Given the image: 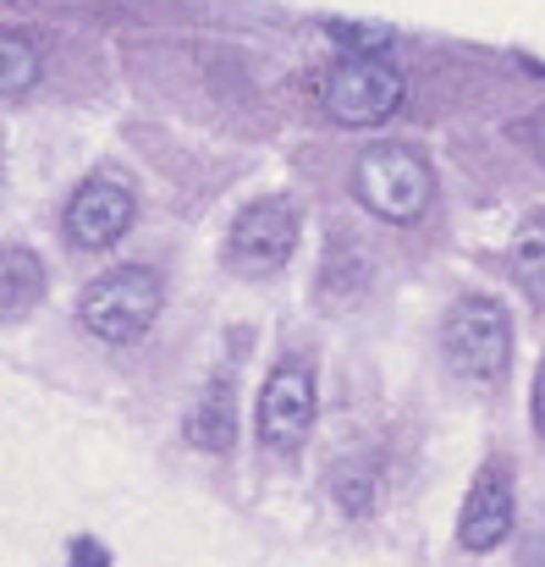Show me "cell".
Masks as SVG:
<instances>
[{
    "label": "cell",
    "mask_w": 545,
    "mask_h": 567,
    "mask_svg": "<svg viewBox=\"0 0 545 567\" xmlns=\"http://www.w3.org/2000/svg\"><path fill=\"white\" fill-rule=\"evenodd\" d=\"M441 359L446 370L474 385V391H491L507 380V364H513V320L507 309L491 298V292H469L446 309L441 320Z\"/></svg>",
    "instance_id": "6da1fadb"
},
{
    "label": "cell",
    "mask_w": 545,
    "mask_h": 567,
    "mask_svg": "<svg viewBox=\"0 0 545 567\" xmlns=\"http://www.w3.org/2000/svg\"><path fill=\"white\" fill-rule=\"evenodd\" d=\"M161 303H166V287H161V276L150 265H116L111 276L83 287L78 320H83L89 337H100L111 348H127V342H138L155 326Z\"/></svg>",
    "instance_id": "7a4b0ae2"
},
{
    "label": "cell",
    "mask_w": 545,
    "mask_h": 567,
    "mask_svg": "<svg viewBox=\"0 0 545 567\" xmlns=\"http://www.w3.org/2000/svg\"><path fill=\"white\" fill-rule=\"evenodd\" d=\"M353 198H359L369 215H380L391 226H408V220H419L430 209L435 172L408 144H369L359 161H353Z\"/></svg>",
    "instance_id": "3957f363"
},
{
    "label": "cell",
    "mask_w": 545,
    "mask_h": 567,
    "mask_svg": "<svg viewBox=\"0 0 545 567\" xmlns=\"http://www.w3.org/2000/svg\"><path fill=\"white\" fill-rule=\"evenodd\" d=\"M298 226H304V209L292 198H254V204H243L232 231H226V265L248 270V276L281 270L292 259V248H298Z\"/></svg>",
    "instance_id": "277c9868"
},
{
    "label": "cell",
    "mask_w": 545,
    "mask_h": 567,
    "mask_svg": "<svg viewBox=\"0 0 545 567\" xmlns=\"http://www.w3.org/2000/svg\"><path fill=\"white\" fill-rule=\"evenodd\" d=\"M133 215H138L133 177H127V172H116V166H100L94 177H83V183H78V193L66 198L61 226H66L72 248L100 254V248H111V243H116V237L133 226Z\"/></svg>",
    "instance_id": "5b68a950"
},
{
    "label": "cell",
    "mask_w": 545,
    "mask_h": 567,
    "mask_svg": "<svg viewBox=\"0 0 545 567\" xmlns=\"http://www.w3.org/2000/svg\"><path fill=\"white\" fill-rule=\"evenodd\" d=\"M402 72L385 55H342L326 78V111L342 127H374L402 105Z\"/></svg>",
    "instance_id": "8992f818"
},
{
    "label": "cell",
    "mask_w": 545,
    "mask_h": 567,
    "mask_svg": "<svg viewBox=\"0 0 545 567\" xmlns=\"http://www.w3.org/2000/svg\"><path fill=\"white\" fill-rule=\"evenodd\" d=\"M315 370L309 359H281L259 385V441L270 452H298L315 430Z\"/></svg>",
    "instance_id": "52a82bcc"
},
{
    "label": "cell",
    "mask_w": 545,
    "mask_h": 567,
    "mask_svg": "<svg viewBox=\"0 0 545 567\" xmlns=\"http://www.w3.org/2000/svg\"><path fill=\"white\" fill-rule=\"evenodd\" d=\"M513 518H518V502H513V474L502 463H485L463 496V513H457V546L463 551H496L507 535H513Z\"/></svg>",
    "instance_id": "ba28073f"
},
{
    "label": "cell",
    "mask_w": 545,
    "mask_h": 567,
    "mask_svg": "<svg viewBox=\"0 0 545 567\" xmlns=\"http://www.w3.org/2000/svg\"><path fill=\"white\" fill-rule=\"evenodd\" d=\"M182 435H187L198 452H232V446H237V391H232V375H226V370L209 375V385L193 396Z\"/></svg>",
    "instance_id": "9c48e42d"
},
{
    "label": "cell",
    "mask_w": 545,
    "mask_h": 567,
    "mask_svg": "<svg viewBox=\"0 0 545 567\" xmlns=\"http://www.w3.org/2000/svg\"><path fill=\"white\" fill-rule=\"evenodd\" d=\"M44 303V265L33 248H0V326L28 320Z\"/></svg>",
    "instance_id": "30bf717a"
},
{
    "label": "cell",
    "mask_w": 545,
    "mask_h": 567,
    "mask_svg": "<svg viewBox=\"0 0 545 567\" xmlns=\"http://www.w3.org/2000/svg\"><path fill=\"white\" fill-rule=\"evenodd\" d=\"M513 276L535 303H545V209H529L513 237Z\"/></svg>",
    "instance_id": "8fae6325"
},
{
    "label": "cell",
    "mask_w": 545,
    "mask_h": 567,
    "mask_svg": "<svg viewBox=\"0 0 545 567\" xmlns=\"http://www.w3.org/2000/svg\"><path fill=\"white\" fill-rule=\"evenodd\" d=\"M39 72H44L39 44L22 39V33H0V94H6V100H11V94H28V89L39 83Z\"/></svg>",
    "instance_id": "7c38bea8"
},
{
    "label": "cell",
    "mask_w": 545,
    "mask_h": 567,
    "mask_svg": "<svg viewBox=\"0 0 545 567\" xmlns=\"http://www.w3.org/2000/svg\"><path fill=\"white\" fill-rule=\"evenodd\" d=\"M337 496H342L348 513H363L369 496H374V485H369V480H353V474H337Z\"/></svg>",
    "instance_id": "4fadbf2b"
},
{
    "label": "cell",
    "mask_w": 545,
    "mask_h": 567,
    "mask_svg": "<svg viewBox=\"0 0 545 567\" xmlns=\"http://www.w3.org/2000/svg\"><path fill=\"white\" fill-rule=\"evenodd\" d=\"M331 33L348 39V44H363V55H374V50L385 44V28H348V22H331Z\"/></svg>",
    "instance_id": "5bb4252c"
},
{
    "label": "cell",
    "mask_w": 545,
    "mask_h": 567,
    "mask_svg": "<svg viewBox=\"0 0 545 567\" xmlns=\"http://www.w3.org/2000/svg\"><path fill=\"white\" fill-rule=\"evenodd\" d=\"M72 567H111V557L100 551V540H72Z\"/></svg>",
    "instance_id": "9a60e30c"
},
{
    "label": "cell",
    "mask_w": 545,
    "mask_h": 567,
    "mask_svg": "<svg viewBox=\"0 0 545 567\" xmlns=\"http://www.w3.org/2000/svg\"><path fill=\"white\" fill-rule=\"evenodd\" d=\"M529 413H535V435L545 441V359H541V370H535V396H529Z\"/></svg>",
    "instance_id": "2e32d148"
},
{
    "label": "cell",
    "mask_w": 545,
    "mask_h": 567,
    "mask_svg": "<svg viewBox=\"0 0 545 567\" xmlns=\"http://www.w3.org/2000/svg\"><path fill=\"white\" fill-rule=\"evenodd\" d=\"M524 138H529V150L541 155V166H545V111H541V116H529V122H524Z\"/></svg>",
    "instance_id": "e0dca14e"
}]
</instances>
